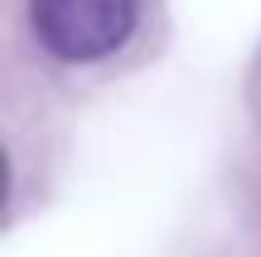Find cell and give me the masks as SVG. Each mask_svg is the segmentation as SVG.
I'll list each match as a JSON object with an SVG mask.
<instances>
[{"mask_svg": "<svg viewBox=\"0 0 261 257\" xmlns=\"http://www.w3.org/2000/svg\"><path fill=\"white\" fill-rule=\"evenodd\" d=\"M136 0H29V29L58 63H97L136 34Z\"/></svg>", "mask_w": 261, "mask_h": 257, "instance_id": "cell-1", "label": "cell"}]
</instances>
